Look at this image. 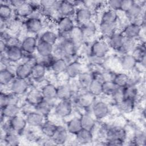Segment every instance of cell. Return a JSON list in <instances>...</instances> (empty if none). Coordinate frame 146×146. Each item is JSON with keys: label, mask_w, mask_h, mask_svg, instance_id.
Instances as JSON below:
<instances>
[{"label": "cell", "mask_w": 146, "mask_h": 146, "mask_svg": "<svg viewBox=\"0 0 146 146\" xmlns=\"http://www.w3.org/2000/svg\"><path fill=\"white\" fill-rule=\"evenodd\" d=\"M58 127V125L51 121L47 120L44 121L40 126V130L46 137L51 138L56 132Z\"/></svg>", "instance_id": "32"}, {"label": "cell", "mask_w": 146, "mask_h": 146, "mask_svg": "<svg viewBox=\"0 0 146 146\" xmlns=\"http://www.w3.org/2000/svg\"><path fill=\"white\" fill-rule=\"evenodd\" d=\"M120 0H111L107 2V5H108L110 9L115 11L120 10Z\"/></svg>", "instance_id": "52"}, {"label": "cell", "mask_w": 146, "mask_h": 146, "mask_svg": "<svg viewBox=\"0 0 146 146\" xmlns=\"http://www.w3.org/2000/svg\"><path fill=\"white\" fill-rule=\"evenodd\" d=\"M9 123L12 129L18 134L23 133L27 125L26 119L19 115L10 119Z\"/></svg>", "instance_id": "10"}, {"label": "cell", "mask_w": 146, "mask_h": 146, "mask_svg": "<svg viewBox=\"0 0 146 146\" xmlns=\"http://www.w3.org/2000/svg\"><path fill=\"white\" fill-rule=\"evenodd\" d=\"M92 13L90 9L86 6L79 7L75 12V20L80 26L91 21Z\"/></svg>", "instance_id": "6"}, {"label": "cell", "mask_w": 146, "mask_h": 146, "mask_svg": "<svg viewBox=\"0 0 146 146\" xmlns=\"http://www.w3.org/2000/svg\"><path fill=\"white\" fill-rule=\"evenodd\" d=\"M44 116L36 111L30 112L27 114L26 120L31 127H40L44 122Z\"/></svg>", "instance_id": "12"}, {"label": "cell", "mask_w": 146, "mask_h": 146, "mask_svg": "<svg viewBox=\"0 0 146 146\" xmlns=\"http://www.w3.org/2000/svg\"><path fill=\"white\" fill-rule=\"evenodd\" d=\"M25 1H22V0H12L9 1V3L10 4L11 6H14L15 9L20 6L21 5H22Z\"/></svg>", "instance_id": "55"}, {"label": "cell", "mask_w": 146, "mask_h": 146, "mask_svg": "<svg viewBox=\"0 0 146 146\" xmlns=\"http://www.w3.org/2000/svg\"><path fill=\"white\" fill-rule=\"evenodd\" d=\"M112 80L117 87L123 88L129 83V76L125 73H117L113 76Z\"/></svg>", "instance_id": "41"}, {"label": "cell", "mask_w": 146, "mask_h": 146, "mask_svg": "<svg viewBox=\"0 0 146 146\" xmlns=\"http://www.w3.org/2000/svg\"><path fill=\"white\" fill-rule=\"evenodd\" d=\"M141 27L137 24L130 23L124 27L121 33L124 36L127 38L135 39L139 36L141 30Z\"/></svg>", "instance_id": "11"}, {"label": "cell", "mask_w": 146, "mask_h": 146, "mask_svg": "<svg viewBox=\"0 0 146 146\" xmlns=\"http://www.w3.org/2000/svg\"><path fill=\"white\" fill-rule=\"evenodd\" d=\"M75 136L76 141L80 144H87L92 141L93 136L91 131L82 128Z\"/></svg>", "instance_id": "31"}, {"label": "cell", "mask_w": 146, "mask_h": 146, "mask_svg": "<svg viewBox=\"0 0 146 146\" xmlns=\"http://www.w3.org/2000/svg\"><path fill=\"white\" fill-rule=\"evenodd\" d=\"M95 96L92 95L88 91V94H84L79 96L76 100V103L78 105L84 108H87L90 107L91 105L94 104V100Z\"/></svg>", "instance_id": "35"}, {"label": "cell", "mask_w": 146, "mask_h": 146, "mask_svg": "<svg viewBox=\"0 0 146 146\" xmlns=\"http://www.w3.org/2000/svg\"><path fill=\"white\" fill-rule=\"evenodd\" d=\"M67 66V63L66 60L62 58H59L56 60H54L51 65L53 72L58 74L65 72Z\"/></svg>", "instance_id": "39"}, {"label": "cell", "mask_w": 146, "mask_h": 146, "mask_svg": "<svg viewBox=\"0 0 146 146\" xmlns=\"http://www.w3.org/2000/svg\"><path fill=\"white\" fill-rule=\"evenodd\" d=\"M46 71L45 66L43 63L37 62L32 67L31 76L35 80H40L44 76Z\"/></svg>", "instance_id": "34"}, {"label": "cell", "mask_w": 146, "mask_h": 146, "mask_svg": "<svg viewBox=\"0 0 146 146\" xmlns=\"http://www.w3.org/2000/svg\"><path fill=\"white\" fill-rule=\"evenodd\" d=\"M75 7L72 1H59L57 12L62 17H69L74 14L75 12Z\"/></svg>", "instance_id": "13"}, {"label": "cell", "mask_w": 146, "mask_h": 146, "mask_svg": "<svg viewBox=\"0 0 146 146\" xmlns=\"http://www.w3.org/2000/svg\"><path fill=\"white\" fill-rule=\"evenodd\" d=\"M117 28V23L116 22L114 23H106L100 22L99 25V29L101 33L105 36L110 37L115 32Z\"/></svg>", "instance_id": "33"}, {"label": "cell", "mask_w": 146, "mask_h": 146, "mask_svg": "<svg viewBox=\"0 0 146 146\" xmlns=\"http://www.w3.org/2000/svg\"><path fill=\"white\" fill-rule=\"evenodd\" d=\"M123 90L125 98L136 99L137 95V90L135 84L128 83L123 88Z\"/></svg>", "instance_id": "46"}, {"label": "cell", "mask_w": 146, "mask_h": 146, "mask_svg": "<svg viewBox=\"0 0 146 146\" xmlns=\"http://www.w3.org/2000/svg\"><path fill=\"white\" fill-rule=\"evenodd\" d=\"M146 141L145 133L141 130L137 131L132 139V144L135 145H144Z\"/></svg>", "instance_id": "48"}, {"label": "cell", "mask_w": 146, "mask_h": 146, "mask_svg": "<svg viewBox=\"0 0 146 146\" xmlns=\"http://www.w3.org/2000/svg\"><path fill=\"white\" fill-rule=\"evenodd\" d=\"M137 63V60L132 54H124L120 60V65L125 71H130L133 70L136 67Z\"/></svg>", "instance_id": "16"}, {"label": "cell", "mask_w": 146, "mask_h": 146, "mask_svg": "<svg viewBox=\"0 0 146 146\" xmlns=\"http://www.w3.org/2000/svg\"><path fill=\"white\" fill-rule=\"evenodd\" d=\"M53 107L54 104L52 101L43 99L34 107V110L44 117H46L49 115Z\"/></svg>", "instance_id": "22"}, {"label": "cell", "mask_w": 146, "mask_h": 146, "mask_svg": "<svg viewBox=\"0 0 146 146\" xmlns=\"http://www.w3.org/2000/svg\"><path fill=\"white\" fill-rule=\"evenodd\" d=\"M23 52L21 46H11L8 47L6 56L10 62H17L23 57Z\"/></svg>", "instance_id": "21"}, {"label": "cell", "mask_w": 146, "mask_h": 146, "mask_svg": "<svg viewBox=\"0 0 146 146\" xmlns=\"http://www.w3.org/2000/svg\"><path fill=\"white\" fill-rule=\"evenodd\" d=\"M108 43L103 40H96L91 45L90 51L91 55L96 57L103 58L109 51Z\"/></svg>", "instance_id": "3"}, {"label": "cell", "mask_w": 146, "mask_h": 146, "mask_svg": "<svg viewBox=\"0 0 146 146\" xmlns=\"http://www.w3.org/2000/svg\"><path fill=\"white\" fill-rule=\"evenodd\" d=\"M82 64L78 61H73L67 64L66 70V72L68 76L71 78H74L77 76L82 72Z\"/></svg>", "instance_id": "26"}, {"label": "cell", "mask_w": 146, "mask_h": 146, "mask_svg": "<svg viewBox=\"0 0 146 146\" xmlns=\"http://www.w3.org/2000/svg\"><path fill=\"white\" fill-rule=\"evenodd\" d=\"M36 9L34 6L32 2L25 1L22 5L15 9V13L19 17H30Z\"/></svg>", "instance_id": "15"}, {"label": "cell", "mask_w": 146, "mask_h": 146, "mask_svg": "<svg viewBox=\"0 0 146 146\" xmlns=\"http://www.w3.org/2000/svg\"><path fill=\"white\" fill-rule=\"evenodd\" d=\"M83 129L91 131L95 126L96 121L94 117L89 113H85L80 117Z\"/></svg>", "instance_id": "28"}, {"label": "cell", "mask_w": 146, "mask_h": 146, "mask_svg": "<svg viewBox=\"0 0 146 146\" xmlns=\"http://www.w3.org/2000/svg\"><path fill=\"white\" fill-rule=\"evenodd\" d=\"M3 141L6 145L17 146L20 142L19 134L14 131L5 132Z\"/></svg>", "instance_id": "37"}, {"label": "cell", "mask_w": 146, "mask_h": 146, "mask_svg": "<svg viewBox=\"0 0 146 146\" xmlns=\"http://www.w3.org/2000/svg\"><path fill=\"white\" fill-rule=\"evenodd\" d=\"M37 63L34 58H29L26 62L19 64L15 70V77L20 79H27L31 76L33 66Z\"/></svg>", "instance_id": "2"}, {"label": "cell", "mask_w": 146, "mask_h": 146, "mask_svg": "<svg viewBox=\"0 0 146 146\" xmlns=\"http://www.w3.org/2000/svg\"><path fill=\"white\" fill-rule=\"evenodd\" d=\"M19 95L12 92L10 93H5L1 92L0 105L1 108L8 104H18L19 102Z\"/></svg>", "instance_id": "17"}, {"label": "cell", "mask_w": 146, "mask_h": 146, "mask_svg": "<svg viewBox=\"0 0 146 146\" xmlns=\"http://www.w3.org/2000/svg\"><path fill=\"white\" fill-rule=\"evenodd\" d=\"M72 89L71 85L64 84L57 87V98L60 100L70 99L72 94Z\"/></svg>", "instance_id": "29"}, {"label": "cell", "mask_w": 146, "mask_h": 146, "mask_svg": "<svg viewBox=\"0 0 146 146\" xmlns=\"http://www.w3.org/2000/svg\"><path fill=\"white\" fill-rule=\"evenodd\" d=\"M57 39L58 35L56 34L51 30H47L44 31L41 34L40 37V40L53 46L56 42Z\"/></svg>", "instance_id": "44"}, {"label": "cell", "mask_w": 146, "mask_h": 146, "mask_svg": "<svg viewBox=\"0 0 146 146\" xmlns=\"http://www.w3.org/2000/svg\"><path fill=\"white\" fill-rule=\"evenodd\" d=\"M78 47L70 39H63L59 43L56 47V52L60 58H68L73 56Z\"/></svg>", "instance_id": "1"}, {"label": "cell", "mask_w": 146, "mask_h": 146, "mask_svg": "<svg viewBox=\"0 0 146 146\" xmlns=\"http://www.w3.org/2000/svg\"><path fill=\"white\" fill-rule=\"evenodd\" d=\"M68 131L66 128L62 126H58L53 136L51 138L56 145H62L64 144L68 139Z\"/></svg>", "instance_id": "19"}, {"label": "cell", "mask_w": 146, "mask_h": 146, "mask_svg": "<svg viewBox=\"0 0 146 146\" xmlns=\"http://www.w3.org/2000/svg\"><path fill=\"white\" fill-rule=\"evenodd\" d=\"M66 129L68 133L76 135L82 129L80 117H75L69 120L67 123Z\"/></svg>", "instance_id": "38"}, {"label": "cell", "mask_w": 146, "mask_h": 146, "mask_svg": "<svg viewBox=\"0 0 146 146\" xmlns=\"http://www.w3.org/2000/svg\"><path fill=\"white\" fill-rule=\"evenodd\" d=\"M44 99L54 101L57 98V88L52 84H46L41 90Z\"/></svg>", "instance_id": "24"}, {"label": "cell", "mask_w": 146, "mask_h": 146, "mask_svg": "<svg viewBox=\"0 0 146 146\" xmlns=\"http://www.w3.org/2000/svg\"><path fill=\"white\" fill-rule=\"evenodd\" d=\"M135 1L132 0H123L121 1L120 4V10L124 11L125 13L133 5Z\"/></svg>", "instance_id": "53"}, {"label": "cell", "mask_w": 146, "mask_h": 146, "mask_svg": "<svg viewBox=\"0 0 146 146\" xmlns=\"http://www.w3.org/2000/svg\"><path fill=\"white\" fill-rule=\"evenodd\" d=\"M117 21V14L116 11L111 9L105 11L102 15L100 22L114 23Z\"/></svg>", "instance_id": "45"}, {"label": "cell", "mask_w": 146, "mask_h": 146, "mask_svg": "<svg viewBox=\"0 0 146 146\" xmlns=\"http://www.w3.org/2000/svg\"><path fill=\"white\" fill-rule=\"evenodd\" d=\"M135 39L127 38L124 36V40L123 44L119 51L123 53L124 54H128L129 51L133 50V49L135 47Z\"/></svg>", "instance_id": "49"}, {"label": "cell", "mask_w": 146, "mask_h": 146, "mask_svg": "<svg viewBox=\"0 0 146 146\" xmlns=\"http://www.w3.org/2000/svg\"><path fill=\"white\" fill-rule=\"evenodd\" d=\"M80 27L82 30L84 40L92 37L96 33V26L95 23L92 20L87 22Z\"/></svg>", "instance_id": "30"}, {"label": "cell", "mask_w": 146, "mask_h": 146, "mask_svg": "<svg viewBox=\"0 0 146 146\" xmlns=\"http://www.w3.org/2000/svg\"><path fill=\"white\" fill-rule=\"evenodd\" d=\"M26 30L31 33L36 34L41 31L43 28V23L39 18L30 17L25 22Z\"/></svg>", "instance_id": "9"}, {"label": "cell", "mask_w": 146, "mask_h": 146, "mask_svg": "<svg viewBox=\"0 0 146 146\" xmlns=\"http://www.w3.org/2000/svg\"><path fill=\"white\" fill-rule=\"evenodd\" d=\"M118 88L112 80H105L102 84V94L111 95Z\"/></svg>", "instance_id": "47"}, {"label": "cell", "mask_w": 146, "mask_h": 146, "mask_svg": "<svg viewBox=\"0 0 146 146\" xmlns=\"http://www.w3.org/2000/svg\"><path fill=\"white\" fill-rule=\"evenodd\" d=\"M112 100L116 105L119 104L125 98L123 88H118L111 95Z\"/></svg>", "instance_id": "51"}, {"label": "cell", "mask_w": 146, "mask_h": 146, "mask_svg": "<svg viewBox=\"0 0 146 146\" xmlns=\"http://www.w3.org/2000/svg\"><path fill=\"white\" fill-rule=\"evenodd\" d=\"M29 84L26 79H20L15 78L10 84L11 92L18 95L26 92L28 90Z\"/></svg>", "instance_id": "7"}, {"label": "cell", "mask_w": 146, "mask_h": 146, "mask_svg": "<svg viewBox=\"0 0 146 146\" xmlns=\"http://www.w3.org/2000/svg\"><path fill=\"white\" fill-rule=\"evenodd\" d=\"M37 41L34 36L26 37L21 43V48L23 52L29 54H33L36 50Z\"/></svg>", "instance_id": "14"}, {"label": "cell", "mask_w": 146, "mask_h": 146, "mask_svg": "<svg viewBox=\"0 0 146 146\" xmlns=\"http://www.w3.org/2000/svg\"><path fill=\"white\" fill-rule=\"evenodd\" d=\"M55 114L60 117H65L71 114L72 111V105L68 100H60L55 107Z\"/></svg>", "instance_id": "4"}, {"label": "cell", "mask_w": 146, "mask_h": 146, "mask_svg": "<svg viewBox=\"0 0 146 146\" xmlns=\"http://www.w3.org/2000/svg\"><path fill=\"white\" fill-rule=\"evenodd\" d=\"M1 109V117L9 119L18 115L21 110L18 104H8Z\"/></svg>", "instance_id": "23"}, {"label": "cell", "mask_w": 146, "mask_h": 146, "mask_svg": "<svg viewBox=\"0 0 146 146\" xmlns=\"http://www.w3.org/2000/svg\"><path fill=\"white\" fill-rule=\"evenodd\" d=\"M135 105V100L129 98H124L123 100L117 104L120 110L123 112L127 113H130L133 110Z\"/></svg>", "instance_id": "40"}, {"label": "cell", "mask_w": 146, "mask_h": 146, "mask_svg": "<svg viewBox=\"0 0 146 146\" xmlns=\"http://www.w3.org/2000/svg\"><path fill=\"white\" fill-rule=\"evenodd\" d=\"M127 136L125 130L117 126L108 127L106 133V140L111 139H120L125 140Z\"/></svg>", "instance_id": "8"}, {"label": "cell", "mask_w": 146, "mask_h": 146, "mask_svg": "<svg viewBox=\"0 0 146 146\" xmlns=\"http://www.w3.org/2000/svg\"><path fill=\"white\" fill-rule=\"evenodd\" d=\"M124 40V36L121 33L115 32L109 37L108 46L114 50L119 51Z\"/></svg>", "instance_id": "18"}, {"label": "cell", "mask_w": 146, "mask_h": 146, "mask_svg": "<svg viewBox=\"0 0 146 146\" xmlns=\"http://www.w3.org/2000/svg\"><path fill=\"white\" fill-rule=\"evenodd\" d=\"M68 39L78 47L84 40L83 34L80 26H75L68 33Z\"/></svg>", "instance_id": "27"}, {"label": "cell", "mask_w": 146, "mask_h": 146, "mask_svg": "<svg viewBox=\"0 0 146 146\" xmlns=\"http://www.w3.org/2000/svg\"><path fill=\"white\" fill-rule=\"evenodd\" d=\"M91 112L95 117L102 119L108 115L110 108L107 103L102 101H99L92 104Z\"/></svg>", "instance_id": "5"}, {"label": "cell", "mask_w": 146, "mask_h": 146, "mask_svg": "<svg viewBox=\"0 0 146 146\" xmlns=\"http://www.w3.org/2000/svg\"><path fill=\"white\" fill-rule=\"evenodd\" d=\"M12 14V9L10 5L7 3H1L0 6V17L1 19L7 20L10 18Z\"/></svg>", "instance_id": "50"}, {"label": "cell", "mask_w": 146, "mask_h": 146, "mask_svg": "<svg viewBox=\"0 0 146 146\" xmlns=\"http://www.w3.org/2000/svg\"><path fill=\"white\" fill-rule=\"evenodd\" d=\"M92 74L88 72H82L78 75V84L79 86L88 88V86L92 80Z\"/></svg>", "instance_id": "43"}, {"label": "cell", "mask_w": 146, "mask_h": 146, "mask_svg": "<svg viewBox=\"0 0 146 146\" xmlns=\"http://www.w3.org/2000/svg\"><path fill=\"white\" fill-rule=\"evenodd\" d=\"M15 74L7 68L1 70L0 71V83L1 86H6L11 83L15 79Z\"/></svg>", "instance_id": "36"}, {"label": "cell", "mask_w": 146, "mask_h": 146, "mask_svg": "<svg viewBox=\"0 0 146 146\" xmlns=\"http://www.w3.org/2000/svg\"><path fill=\"white\" fill-rule=\"evenodd\" d=\"M44 99L41 91H33L29 93L26 97L27 103L34 107Z\"/></svg>", "instance_id": "42"}, {"label": "cell", "mask_w": 146, "mask_h": 146, "mask_svg": "<svg viewBox=\"0 0 146 146\" xmlns=\"http://www.w3.org/2000/svg\"><path fill=\"white\" fill-rule=\"evenodd\" d=\"M57 26L61 33L70 31L75 26L74 22L69 17H61L58 21Z\"/></svg>", "instance_id": "25"}, {"label": "cell", "mask_w": 146, "mask_h": 146, "mask_svg": "<svg viewBox=\"0 0 146 146\" xmlns=\"http://www.w3.org/2000/svg\"><path fill=\"white\" fill-rule=\"evenodd\" d=\"M124 141L120 139H111V140H106V143H105V144L107 145L120 146L123 145Z\"/></svg>", "instance_id": "54"}, {"label": "cell", "mask_w": 146, "mask_h": 146, "mask_svg": "<svg viewBox=\"0 0 146 146\" xmlns=\"http://www.w3.org/2000/svg\"><path fill=\"white\" fill-rule=\"evenodd\" d=\"M36 50L41 57L46 58L52 55L54 51V46L39 40L37 43Z\"/></svg>", "instance_id": "20"}]
</instances>
